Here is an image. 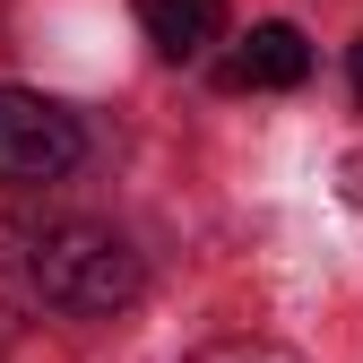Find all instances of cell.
<instances>
[{"label": "cell", "instance_id": "3957f363", "mask_svg": "<svg viewBox=\"0 0 363 363\" xmlns=\"http://www.w3.org/2000/svg\"><path fill=\"white\" fill-rule=\"evenodd\" d=\"M139 26L164 61H191L225 35V0H139Z\"/></svg>", "mask_w": 363, "mask_h": 363}, {"label": "cell", "instance_id": "8992f818", "mask_svg": "<svg viewBox=\"0 0 363 363\" xmlns=\"http://www.w3.org/2000/svg\"><path fill=\"white\" fill-rule=\"evenodd\" d=\"M346 61H354V96H363V43H354V52H346Z\"/></svg>", "mask_w": 363, "mask_h": 363}, {"label": "cell", "instance_id": "277c9868", "mask_svg": "<svg viewBox=\"0 0 363 363\" xmlns=\"http://www.w3.org/2000/svg\"><path fill=\"white\" fill-rule=\"evenodd\" d=\"M242 86H303L311 78V43L286 26V18H268V26H251V43H242Z\"/></svg>", "mask_w": 363, "mask_h": 363}, {"label": "cell", "instance_id": "5b68a950", "mask_svg": "<svg viewBox=\"0 0 363 363\" xmlns=\"http://www.w3.org/2000/svg\"><path fill=\"white\" fill-rule=\"evenodd\" d=\"M191 363H303V354L277 346V337H225V346H199Z\"/></svg>", "mask_w": 363, "mask_h": 363}, {"label": "cell", "instance_id": "7a4b0ae2", "mask_svg": "<svg viewBox=\"0 0 363 363\" xmlns=\"http://www.w3.org/2000/svg\"><path fill=\"white\" fill-rule=\"evenodd\" d=\"M78 121L69 104L35 96V86H0V182L9 191H35V182H61L78 164Z\"/></svg>", "mask_w": 363, "mask_h": 363}, {"label": "cell", "instance_id": "6da1fadb", "mask_svg": "<svg viewBox=\"0 0 363 363\" xmlns=\"http://www.w3.org/2000/svg\"><path fill=\"white\" fill-rule=\"evenodd\" d=\"M26 277H35L43 303H61V311H130L139 286H147V268H139V251H130L113 225L69 216V225H43L35 234Z\"/></svg>", "mask_w": 363, "mask_h": 363}]
</instances>
